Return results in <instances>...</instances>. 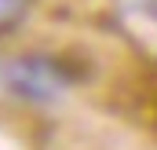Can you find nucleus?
<instances>
[{
    "label": "nucleus",
    "instance_id": "f257e3e1",
    "mask_svg": "<svg viewBox=\"0 0 157 150\" xmlns=\"http://www.w3.org/2000/svg\"><path fill=\"white\" fill-rule=\"evenodd\" d=\"M73 81H77V73L59 55H48V51H26V55L0 62V88L26 106L59 103L73 88Z\"/></svg>",
    "mask_w": 157,
    "mask_h": 150
},
{
    "label": "nucleus",
    "instance_id": "f03ea898",
    "mask_svg": "<svg viewBox=\"0 0 157 150\" xmlns=\"http://www.w3.org/2000/svg\"><path fill=\"white\" fill-rule=\"evenodd\" d=\"M26 15H29V0H0V37L18 30Z\"/></svg>",
    "mask_w": 157,
    "mask_h": 150
}]
</instances>
